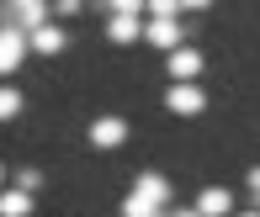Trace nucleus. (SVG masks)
<instances>
[{
    "mask_svg": "<svg viewBox=\"0 0 260 217\" xmlns=\"http://www.w3.org/2000/svg\"><path fill=\"white\" fill-rule=\"evenodd\" d=\"M48 21V0H0V27H16V32H32Z\"/></svg>",
    "mask_w": 260,
    "mask_h": 217,
    "instance_id": "1",
    "label": "nucleus"
},
{
    "mask_svg": "<svg viewBox=\"0 0 260 217\" xmlns=\"http://www.w3.org/2000/svg\"><path fill=\"white\" fill-rule=\"evenodd\" d=\"M133 196H144L149 207L170 212V180H165V175H154V170H144V175H138V186H133Z\"/></svg>",
    "mask_w": 260,
    "mask_h": 217,
    "instance_id": "2",
    "label": "nucleus"
},
{
    "mask_svg": "<svg viewBox=\"0 0 260 217\" xmlns=\"http://www.w3.org/2000/svg\"><path fill=\"white\" fill-rule=\"evenodd\" d=\"M165 106H170L175 117H197L207 106V95L197 90V85H170V90H165Z\"/></svg>",
    "mask_w": 260,
    "mask_h": 217,
    "instance_id": "3",
    "label": "nucleus"
},
{
    "mask_svg": "<svg viewBox=\"0 0 260 217\" xmlns=\"http://www.w3.org/2000/svg\"><path fill=\"white\" fill-rule=\"evenodd\" d=\"M197 75H202V53L197 48H170V80L175 85H191Z\"/></svg>",
    "mask_w": 260,
    "mask_h": 217,
    "instance_id": "4",
    "label": "nucleus"
},
{
    "mask_svg": "<svg viewBox=\"0 0 260 217\" xmlns=\"http://www.w3.org/2000/svg\"><path fill=\"white\" fill-rule=\"evenodd\" d=\"M122 138H127V117H96L90 122V143L96 149H117Z\"/></svg>",
    "mask_w": 260,
    "mask_h": 217,
    "instance_id": "5",
    "label": "nucleus"
},
{
    "mask_svg": "<svg viewBox=\"0 0 260 217\" xmlns=\"http://www.w3.org/2000/svg\"><path fill=\"white\" fill-rule=\"evenodd\" d=\"M21 53H27V32L0 27V75H11V69L21 64Z\"/></svg>",
    "mask_w": 260,
    "mask_h": 217,
    "instance_id": "6",
    "label": "nucleus"
},
{
    "mask_svg": "<svg viewBox=\"0 0 260 217\" xmlns=\"http://www.w3.org/2000/svg\"><path fill=\"white\" fill-rule=\"evenodd\" d=\"M27 48H38V53H64L69 38H64V27L43 21V27H32V32H27Z\"/></svg>",
    "mask_w": 260,
    "mask_h": 217,
    "instance_id": "7",
    "label": "nucleus"
},
{
    "mask_svg": "<svg viewBox=\"0 0 260 217\" xmlns=\"http://www.w3.org/2000/svg\"><path fill=\"white\" fill-rule=\"evenodd\" d=\"M229 207H234V196H229V191H223V186H207L202 196H197V207H191V212H197V217H223Z\"/></svg>",
    "mask_w": 260,
    "mask_h": 217,
    "instance_id": "8",
    "label": "nucleus"
},
{
    "mask_svg": "<svg viewBox=\"0 0 260 217\" xmlns=\"http://www.w3.org/2000/svg\"><path fill=\"white\" fill-rule=\"evenodd\" d=\"M144 38L154 43V48H181V27H175V16H170V21H149Z\"/></svg>",
    "mask_w": 260,
    "mask_h": 217,
    "instance_id": "9",
    "label": "nucleus"
},
{
    "mask_svg": "<svg viewBox=\"0 0 260 217\" xmlns=\"http://www.w3.org/2000/svg\"><path fill=\"white\" fill-rule=\"evenodd\" d=\"M27 212H32L27 191H0V217H27Z\"/></svg>",
    "mask_w": 260,
    "mask_h": 217,
    "instance_id": "10",
    "label": "nucleus"
},
{
    "mask_svg": "<svg viewBox=\"0 0 260 217\" xmlns=\"http://www.w3.org/2000/svg\"><path fill=\"white\" fill-rule=\"evenodd\" d=\"M138 32H144V27H138L133 16H112V21H106V38H112V43H133Z\"/></svg>",
    "mask_w": 260,
    "mask_h": 217,
    "instance_id": "11",
    "label": "nucleus"
},
{
    "mask_svg": "<svg viewBox=\"0 0 260 217\" xmlns=\"http://www.w3.org/2000/svg\"><path fill=\"white\" fill-rule=\"evenodd\" d=\"M21 112V90H11V85H0V122H11V117Z\"/></svg>",
    "mask_w": 260,
    "mask_h": 217,
    "instance_id": "12",
    "label": "nucleus"
},
{
    "mask_svg": "<svg viewBox=\"0 0 260 217\" xmlns=\"http://www.w3.org/2000/svg\"><path fill=\"white\" fill-rule=\"evenodd\" d=\"M122 217H159V207H149L144 196H133V191H127V201H122Z\"/></svg>",
    "mask_w": 260,
    "mask_h": 217,
    "instance_id": "13",
    "label": "nucleus"
},
{
    "mask_svg": "<svg viewBox=\"0 0 260 217\" xmlns=\"http://www.w3.org/2000/svg\"><path fill=\"white\" fill-rule=\"evenodd\" d=\"M16 191H27V196H38V191H43V175H38V170H21V175H16Z\"/></svg>",
    "mask_w": 260,
    "mask_h": 217,
    "instance_id": "14",
    "label": "nucleus"
},
{
    "mask_svg": "<svg viewBox=\"0 0 260 217\" xmlns=\"http://www.w3.org/2000/svg\"><path fill=\"white\" fill-rule=\"evenodd\" d=\"M106 11H112V16H138L144 0H106Z\"/></svg>",
    "mask_w": 260,
    "mask_h": 217,
    "instance_id": "15",
    "label": "nucleus"
},
{
    "mask_svg": "<svg viewBox=\"0 0 260 217\" xmlns=\"http://www.w3.org/2000/svg\"><path fill=\"white\" fill-rule=\"evenodd\" d=\"M144 11H154V21H170L175 16V0H144Z\"/></svg>",
    "mask_w": 260,
    "mask_h": 217,
    "instance_id": "16",
    "label": "nucleus"
},
{
    "mask_svg": "<svg viewBox=\"0 0 260 217\" xmlns=\"http://www.w3.org/2000/svg\"><path fill=\"white\" fill-rule=\"evenodd\" d=\"M58 11H64V16H80V11H85V0H58Z\"/></svg>",
    "mask_w": 260,
    "mask_h": 217,
    "instance_id": "17",
    "label": "nucleus"
},
{
    "mask_svg": "<svg viewBox=\"0 0 260 217\" xmlns=\"http://www.w3.org/2000/svg\"><path fill=\"white\" fill-rule=\"evenodd\" d=\"M250 196H255V207H260V164L250 170Z\"/></svg>",
    "mask_w": 260,
    "mask_h": 217,
    "instance_id": "18",
    "label": "nucleus"
},
{
    "mask_svg": "<svg viewBox=\"0 0 260 217\" xmlns=\"http://www.w3.org/2000/svg\"><path fill=\"white\" fill-rule=\"evenodd\" d=\"M175 6H186V11H207L212 0H175Z\"/></svg>",
    "mask_w": 260,
    "mask_h": 217,
    "instance_id": "19",
    "label": "nucleus"
},
{
    "mask_svg": "<svg viewBox=\"0 0 260 217\" xmlns=\"http://www.w3.org/2000/svg\"><path fill=\"white\" fill-rule=\"evenodd\" d=\"M159 217H197V212H159Z\"/></svg>",
    "mask_w": 260,
    "mask_h": 217,
    "instance_id": "20",
    "label": "nucleus"
},
{
    "mask_svg": "<svg viewBox=\"0 0 260 217\" xmlns=\"http://www.w3.org/2000/svg\"><path fill=\"white\" fill-rule=\"evenodd\" d=\"M244 217H260V207H255V212H244Z\"/></svg>",
    "mask_w": 260,
    "mask_h": 217,
    "instance_id": "21",
    "label": "nucleus"
},
{
    "mask_svg": "<svg viewBox=\"0 0 260 217\" xmlns=\"http://www.w3.org/2000/svg\"><path fill=\"white\" fill-rule=\"evenodd\" d=\"M0 180H6V164H0Z\"/></svg>",
    "mask_w": 260,
    "mask_h": 217,
    "instance_id": "22",
    "label": "nucleus"
}]
</instances>
